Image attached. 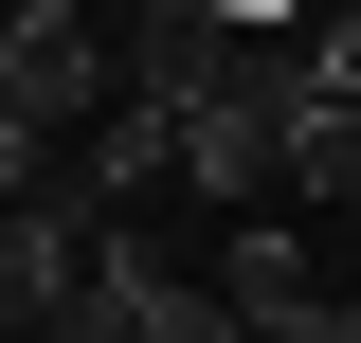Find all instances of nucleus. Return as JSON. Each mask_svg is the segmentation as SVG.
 <instances>
[{
    "instance_id": "f257e3e1",
    "label": "nucleus",
    "mask_w": 361,
    "mask_h": 343,
    "mask_svg": "<svg viewBox=\"0 0 361 343\" xmlns=\"http://www.w3.org/2000/svg\"><path fill=\"white\" fill-rule=\"evenodd\" d=\"M90 253H109V199H90V181L0 199V343H37L54 307H90Z\"/></svg>"
},
{
    "instance_id": "f03ea898",
    "label": "nucleus",
    "mask_w": 361,
    "mask_h": 343,
    "mask_svg": "<svg viewBox=\"0 0 361 343\" xmlns=\"http://www.w3.org/2000/svg\"><path fill=\"white\" fill-rule=\"evenodd\" d=\"M180 181H199V199H271V181H289V73H271V54H235V73L180 109Z\"/></svg>"
},
{
    "instance_id": "7ed1b4c3",
    "label": "nucleus",
    "mask_w": 361,
    "mask_h": 343,
    "mask_svg": "<svg viewBox=\"0 0 361 343\" xmlns=\"http://www.w3.org/2000/svg\"><path fill=\"white\" fill-rule=\"evenodd\" d=\"M0 109H37V127H90L109 109V37H90L73 0H18L0 18Z\"/></svg>"
},
{
    "instance_id": "20e7f679",
    "label": "nucleus",
    "mask_w": 361,
    "mask_h": 343,
    "mask_svg": "<svg viewBox=\"0 0 361 343\" xmlns=\"http://www.w3.org/2000/svg\"><path fill=\"white\" fill-rule=\"evenodd\" d=\"M90 289L127 307V343H253V325H235V289H180L145 235H109V253H90Z\"/></svg>"
},
{
    "instance_id": "39448f33",
    "label": "nucleus",
    "mask_w": 361,
    "mask_h": 343,
    "mask_svg": "<svg viewBox=\"0 0 361 343\" xmlns=\"http://www.w3.org/2000/svg\"><path fill=\"white\" fill-rule=\"evenodd\" d=\"M163 163H180V109H163V90H127V109H90V163H73V181H90L109 217H127Z\"/></svg>"
},
{
    "instance_id": "423d86ee",
    "label": "nucleus",
    "mask_w": 361,
    "mask_h": 343,
    "mask_svg": "<svg viewBox=\"0 0 361 343\" xmlns=\"http://www.w3.org/2000/svg\"><path fill=\"white\" fill-rule=\"evenodd\" d=\"M289 199H361V109L289 73Z\"/></svg>"
},
{
    "instance_id": "0eeeda50",
    "label": "nucleus",
    "mask_w": 361,
    "mask_h": 343,
    "mask_svg": "<svg viewBox=\"0 0 361 343\" xmlns=\"http://www.w3.org/2000/svg\"><path fill=\"white\" fill-rule=\"evenodd\" d=\"M217 289H235V325H253V307H289V289H307V235H235Z\"/></svg>"
},
{
    "instance_id": "6e6552de",
    "label": "nucleus",
    "mask_w": 361,
    "mask_h": 343,
    "mask_svg": "<svg viewBox=\"0 0 361 343\" xmlns=\"http://www.w3.org/2000/svg\"><path fill=\"white\" fill-rule=\"evenodd\" d=\"M253 343H361V307L343 289H289V307H253Z\"/></svg>"
},
{
    "instance_id": "1a4fd4ad",
    "label": "nucleus",
    "mask_w": 361,
    "mask_h": 343,
    "mask_svg": "<svg viewBox=\"0 0 361 343\" xmlns=\"http://www.w3.org/2000/svg\"><path fill=\"white\" fill-rule=\"evenodd\" d=\"M37 145H54V127H37V109H0V199H37V181H54V163H37Z\"/></svg>"
},
{
    "instance_id": "9d476101",
    "label": "nucleus",
    "mask_w": 361,
    "mask_h": 343,
    "mask_svg": "<svg viewBox=\"0 0 361 343\" xmlns=\"http://www.w3.org/2000/svg\"><path fill=\"white\" fill-rule=\"evenodd\" d=\"M307 90H343V109H361V18H325V54H307Z\"/></svg>"
},
{
    "instance_id": "9b49d317",
    "label": "nucleus",
    "mask_w": 361,
    "mask_h": 343,
    "mask_svg": "<svg viewBox=\"0 0 361 343\" xmlns=\"http://www.w3.org/2000/svg\"><path fill=\"white\" fill-rule=\"evenodd\" d=\"M37 343H127V307L90 289V307H54V325H37Z\"/></svg>"
},
{
    "instance_id": "f8f14e48",
    "label": "nucleus",
    "mask_w": 361,
    "mask_h": 343,
    "mask_svg": "<svg viewBox=\"0 0 361 343\" xmlns=\"http://www.w3.org/2000/svg\"><path fill=\"white\" fill-rule=\"evenodd\" d=\"M253 18H289V0H217V37H253Z\"/></svg>"
}]
</instances>
